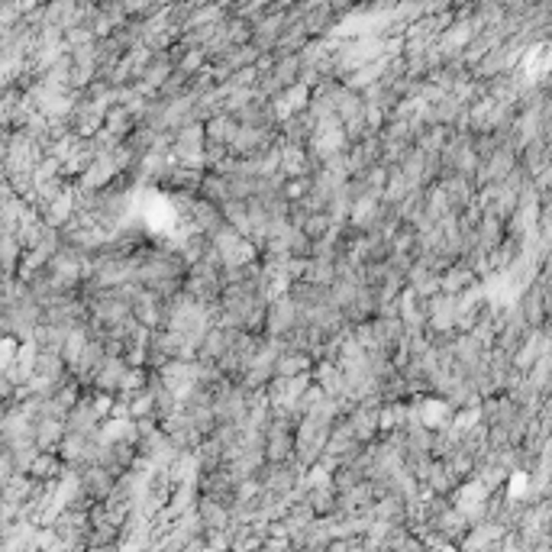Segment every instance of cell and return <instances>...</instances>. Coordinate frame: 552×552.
Instances as JSON below:
<instances>
[{
	"mask_svg": "<svg viewBox=\"0 0 552 552\" xmlns=\"http://www.w3.org/2000/svg\"><path fill=\"white\" fill-rule=\"evenodd\" d=\"M236 129H239V120L236 117H229V113H213V117H207V123H204V139H217V143L229 146Z\"/></svg>",
	"mask_w": 552,
	"mask_h": 552,
	"instance_id": "1",
	"label": "cell"
},
{
	"mask_svg": "<svg viewBox=\"0 0 552 552\" xmlns=\"http://www.w3.org/2000/svg\"><path fill=\"white\" fill-rule=\"evenodd\" d=\"M304 501L313 507V514H317V517H327V514L336 511V491H333V485H313V488H307V497H304Z\"/></svg>",
	"mask_w": 552,
	"mask_h": 552,
	"instance_id": "2",
	"label": "cell"
},
{
	"mask_svg": "<svg viewBox=\"0 0 552 552\" xmlns=\"http://www.w3.org/2000/svg\"><path fill=\"white\" fill-rule=\"evenodd\" d=\"M201 197L204 201H210V204H223V201H229V187H226V175H217V171H210V175H204V181H201Z\"/></svg>",
	"mask_w": 552,
	"mask_h": 552,
	"instance_id": "3",
	"label": "cell"
},
{
	"mask_svg": "<svg viewBox=\"0 0 552 552\" xmlns=\"http://www.w3.org/2000/svg\"><path fill=\"white\" fill-rule=\"evenodd\" d=\"M330 226H333V220H330V213H327V210H317V213H307V217H304L301 229L310 236V239H320V236L327 233Z\"/></svg>",
	"mask_w": 552,
	"mask_h": 552,
	"instance_id": "4",
	"label": "cell"
},
{
	"mask_svg": "<svg viewBox=\"0 0 552 552\" xmlns=\"http://www.w3.org/2000/svg\"><path fill=\"white\" fill-rule=\"evenodd\" d=\"M301 75V62L297 59H285L275 68V81L278 84H294V78Z\"/></svg>",
	"mask_w": 552,
	"mask_h": 552,
	"instance_id": "5",
	"label": "cell"
}]
</instances>
